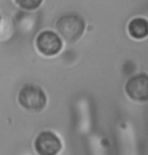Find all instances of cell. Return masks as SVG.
I'll return each mask as SVG.
<instances>
[{
    "label": "cell",
    "instance_id": "cell-6",
    "mask_svg": "<svg viewBox=\"0 0 148 155\" xmlns=\"http://www.w3.org/2000/svg\"><path fill=\"white\" fill-rule=\"evenodd\" d=\"M128 31L134 39L141 40L148 36V20L142 17L132 19L129 22Z\"/></svg>",
    "mask_w": 148,
    "mask_h": 155
},
{
    "label": "cell",
    "instance_id": "cell-8",
    "mask_svg": "<svg viewBox=\"0 0 148 155\" xmlns=\"http://www.w3.org/2000/svg\"><path fill=\"white\" fill-rule=\"evenodd\" d=\"M0 22H1V17H0Z\"/></svg>",
    "mask_w": 148,
    "mask_h": 155
},
{
    "label": "cell",
    "instance_id": "cell-4",
    "mask_svg": "<svg viewBox=\"0 0 148 155\" xmlns=\"http://www.w3.org/2000/svg\"><path fill=\"white\" fill-rule=\"evenodd\" d=\"M37 48L45 56L57 55L62 49V41L56 33L52 31H42L37 38Z\"/></svg>",
    "mask_w": 148,
    "mask_h": 155
},
{
    "label": "cell",
    "instance_id": "cell-1",
    "mask_svg": "<svg viewBox=\"0 0 148 155\" xmlns=\"http://www.w3.org/2000/svg\"><path fill=\"white\" fill-rule=\"evenodd\" d=\"M56 28L66 42L73 44L83 35L85 22L78 14H65L57 20Z\"/></svg>",
    "mask_w": 148,
    "mask_h": 155
},
{
    "label": "cell",
    "instance_id": "cell-7",
    "mask_svg": "<svg viewBox=\"0 0 148 155\" xmlns=\"http://www.w3.org/2000/svg\"><path fill=\"white\" fill-rule=\"evenodd\" d=\"M14 1L25 10H36L42 4L43 0H14Z\"/></svg>",
    "mask_w": 148,
    "mask_h": 155
},
{
    "label": "cell",
    "instance_id": "cell-3",
    "mask_svg": "<svg viewBox=\"0 0 148 155\" xmlns=\"http://www.w3.org/2000/svg\"><path fill=\"white\" fill-rule=\"evenodd\" d=\"M128 96L136 101H148V75L141 73L133 76L126 83Z\"/></svg>",
    "mask_w": 148,
    "mask_h": 155
},
{
    "label": "cell",
    "instance_id": "cell-5",
    "mask_svg": "<svg viewBox=\"0 0 148 155\" xmlns=\"http://www.w3.org/2000/svg\"><path fill=\"white\" fill-rule=\"evenodd\" d=\"M35 148L42 155H55L61 150L62 144L56 134L50 131H44L37 137L35 141Z\"/></svg>",
    "mask_w": 148,
    "mask_h": 155
},
{
    "label": "cell",
    "instance_id": "cell-2",
    "mask_svg": "<svg viewBox=\"0 0 148 155\" xmlns=\"http://www.w3.org/2000/svg\"><path fill=\"white\" fill-rule=\"evenodd\" d=\"M18 101L25 110L33 113H39L46 107L47 96L40 86L27 84L20 89Z\"/></svg>",
    "mask_w": 148,
    "mask_h": 155
}]
</instances>
